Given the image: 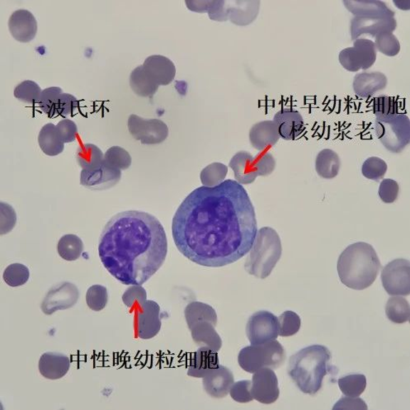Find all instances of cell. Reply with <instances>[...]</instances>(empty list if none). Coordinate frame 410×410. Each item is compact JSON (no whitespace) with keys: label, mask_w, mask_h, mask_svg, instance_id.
Wrapping results in <instances>:
<instances>
[{"label":"cell","mask_w":410,"mask_h":410,"mask_svg":"<svg viewBox=\"0 0 410 410\" xmlns=\"http://www.w3.org/2000/svg\"><path fill=\"white\" fill-rule=\"evenodd\" d=\"M108 293L102 285H93L86 293V303L93 311H101L106 308Z\"/></svg>","instance_id":"obj_45"},{"label":"cell","mask_w":410,"mask_h":410,"mask_svg":"<svg viewBox=\"0 0 410 410\" xmlns=\"http://www.w3.org/2000/svg\"><path fill=\"white\" fill-rule=\"evenodd\" d=\"M70 358L61 352H49L41 355L38 362L39 372L48 380H59L68 373Z\"/></svg>","instance_id":"obj_21"},{"label":"cell","mask_w":410,"mask_h":410,"mask_svg":"<svg viewBox=\"0 0 410 410\" xmlns=\"http://www.w3.org/2000/svg\"><path fill=\"white\" fill-rule=\"evenodd\" d=\"M135 323L140 339H153L159 333L162 325L159 305L154 300H147L143 305L138 306Z\"/></svg>","instance_id":"obj_14"},{"label":"cell","mask_w":410,"mask_h":410,"mask_svg":"<svg viewBox=\"0 0 410 410\" xmlns=\"http://www.w3.org/2000/svg\"><path fill=\"white\" fill-rule=\"evenodd\" d=\"M61 138L64 143L75 142L78 137V127L75 122L64 119L56 125Z\"/></svg>","instance_id":"obj_53"},{"label":"cell","mask_w":410,"mask_h":410,"mask_svg":"<svg viewBox=\"0 0 410 410\" xmlns=\"http://www.w3.org/2000/svg\"><path fill=\"white\" fill-rule=\"evenodd\" d=\"M394 4L398 9L401 10H409L410 9L409 1H394Z\"/></svg>","instance_id":"obj_57"},{"label":"cell","mask_w":410,"mask_h":410,"mask_svg":"<svg viewBox=\"0 0 410 410\" xmlns=\"http://www.w3.org/2000/svg\"><path fill=\"white\" fill-rule=\"evenodd\" d=\"M251 393L253 399L262 404H270L278 401V380L271 368L263 367L253 373Z\"/></svg>","instance_id":"obj_13"},{"label":"cell","mask_w":410,"mask_h":410,"mask_svg":"<svg viewBox=\"0 0 410 410\" xmlns=\"http://www.w3.org/2000/svg\"><path fill=\"white\" fill-rule=\"evenodd\" d=\"M341 160L338 153L331 149H322L315 159L316 173L325 179H333L338 176Z\"/></svg>","instance_id":"obj_28"},{"label":"cell","mask_w":410,"mask_h":410,"mask_svg":"<svg viewBox=\"0 0 410 410\" xmlns=\"http://www.w3.org/2000/svg\"><path fill=\"white\" fill-rule=\"evenodd\" d=\"M225 1H212L209 10V17L211 20L218 22H225L228 20V11Z\"/></svg>","instance_id":"obj_55"},{"label":"cell","mask_w":410,"mask_h":410,"mask_svg":"<svg viewBox=\"0 0 410 410\" xmlns=\"http://www.w3.org/2000/svg\"><path fill=\"white\" fill-rule=\"evenodd\" d=\"M212 1H186V4L191 11L209 12Z\"/></svg>","instance_id":"obj_56"},{"label":"cell","mask_w":410,"mask_h":410,"mask_svg":"<svg viewBox=\"0 0 410 410\" xmlns=\"http://www.w3.org/2000/svg\"><path fill=\"white\" fill-rule=\"evenodd\" d=\"M80 107L79 100L70 93H62L56 106V117L72 116Z\"/></svg>","instance_id":"obj_48"},{"label":"cell","mask_w":410,"mask_h":410,"mask_svg":"<svg viewBox=\"0 0 410 410\" xmlns=\"http://www.w3.org/2000/svg\"><path fill=\"white\" fill-rule=\"evenodd\" d=\"M168 240L162 224L140 211L120 212L102 232L98 254L103 266L124 285H142L162 267Z\"/></svg>","instance_id":"obj_2"},{"label":"cell","mask_w":410,"mask_h":410,"mask_svg":"<svg viewBox=\"0 0 410 410\" xmlns=\"http://www.w3.org/2000/svg\"><path fill=\"white\" fill-rule=\"evenodd\" d=\"M219 366L218 352L209 347H201L190 358L188 375L194 378H204Z\"/></svg>","instance_id":"obj_22"},{"label":"cell","mask_w":410,"mask_h":410,"mask_svg":"<svg viewBox=\"0 0 410 410\" xmlns=\"http://www.w3.org/2000/svg\"><path fill=\"white\" fill-rule=\"evenodd\" d=\"M107 165L118 170H126L131 167L132 159L125 149L120 147L109 148L105 154L103 159Z\"/></svg>","instance_id":"obj_38"},{"label":"cell","mask_w":410,"mask_h":410,"mask_svg":"<svg viewBox=\"0 0 410 410\" xmlns=\"http://www.w3.org/2000/svg\"><path fill=\"white\" fill-rule=\"evenodd\" d=\"M79 298V289L75 284L61 283L49 290L41 303V308L45 315H51L56 311L73 308Z\"/></svg>","instance_id":"obj_12"},{"label":"cell","mask_w":410,"mask_h":410,"mask_svg":"<svg viewBox=\"0 0 410 410\" xmlns=\"http://www.w3.org/2000/svg\"><path fill=\"white\" fill-rule=\"evenodd\" d=\"M130 85L140 97H152L157 93L159 85L144 71L143 65H139L130 75Z\"/></svg>","instance_id":"obj_32"},{"label":"cell","mask_w":410,"mask_h":410,"mask_svg":"<svg viewBox=\"0 0 410 410\" xmlns=\"http://www.w3.org/2000/svg\"><path fill=\"white\" fill-rule=\"evenodd\" d=\"M280 138L276 123L273 121L259 122L254 124L250 131L251 144L261 152L274 147Z\"/></svg>","instance_id":"obj_24"},{"label":"cell","mask_w":410,"mask_h":410,"mask_svg":"<svg viewBox=\"0 0 410 410\" xmlns=\"http://www.w3.org/2000/svg\"><path fill=\"white\" fill-rule=\"evenodd\" d=\"M335 409H367V404L362 399L358 397H345L340 399L336 403Z\"/></svg>","instance_id":"obj_54"},{"label":"cell","mask_w":410,"mask_h":410,"mask_svg":"<svg viewBox=\"0 0 410 410\" xmlns=\"http://www.w3.org/2000/svg\"><path fill=\"white\" fill-rule=\"evenodd\" d=\"M331 358L330 351L323 345L306 347L290 357L288 375L300 391L315 396L321 390L325 377L336 369Z\"/></svg>","instance_id":"obj_3"},{"label":"cell","mask_w":410,"mask_h":410,"mask_svg":"<svg viewBox=\"0 0 410 410\" xmlns=\"http://www.w3.org/2000/svg\"><path fill=\"white\" fill-rule=\"evenodd\" d=\"M349 11L358 18L386 19L394 18V12L387 5L382 1L367 0V1H356L347 0L342 2Z\"/></svg>","instance_id":"obj_25"},{"label":"cell","mask_w":410,"mask_h":410,"mask_svg":"<svg viewBox=\"0 0 410 410\" xmlns=\"http://www.w3.org/2000/svg\"><path fill=\"white\" fill-rule=\"evenodd\" d=\"M387 84V77L382 72H362L355 75L352 87L357 96L369 98L385 90Z\"/></svg>","instance_id":"obj_23"},{"label":"cell","mask_w":410,"mask_h":410,"mask_svg":"<svg viewBox=\"0 0 410 410\" xmlns=\"http://www.w3.org/2000/svg\"><path fill=\"white\" fill-rule=\"evenodd\" d=\"M228 167L221 163H212L202 169L200 174L201 184L205 186H216L226 180Z\"/></svg>","instance_id":"obj_37"},{"label":"cell","mask_w":410,"mask_h":410,"mask_svg":"<svg viewBox=\"0 0 410 410\" xmlns=\"http://www.w3.org/2000/svg\"><path fill=\"white\" fill-rule=\"evenodd\" d=\"M252 382L240 381L233 384L230 394L233 401L238 403H248L253 401L251 393Z\"/></svg>","instance_id":"obj_50"},{"label":"cell","mask_w":410,"mask_h":410,"mask_svg":"<svg viewBox=\"0 0 410 410\" xmlns=\"http://www.w3.org/2000/svg\"><path fill=\"white\" fill-rule=\"evenodd\" d=\"M377 51L374 41L358 38L354 41L352 48H347L340 51V63L349 72L367 70L375 64Z\"/></svg>","instance_id":"obj_8"},{"label":"cell","mask_w":410,"mask_h":410,"mask_svg":"<svg viewBox=\"0 0 410 410\" xmlns=\"http://www.w3.org/2000/svg\"><path fill=\"white\" fill-rule=\"evenodd\" d=\"M280 137L285 141H295L305 130L302 114L293 108H283L273 117Z\"/></svg>","instance_id":"obj_18"},{"label":"cell","mask_w":410,"mask_h":410,"mask_svg":"<svg viewBox=\"0 0 410 410\" xmlns=\"http://www.w3.org/2000/svg\"><path fill=\"white\" fill-rule=\"evenodd\" d=\"M254 166L258 176L271 174L276 168V160L271 153L261 152L253 157Z\"/></svg>","instance_id":"obj_49"},{"label":"cell","mask_w":410,"mask_h":410,"mask_svg":"<svg viewBox=\"0 0 410 410\" xmlns=\"http://www.w3.org/2000/svg\"><path fill=\"white\" fill-rule=\"evenodd\" d=\"M0 211H1V235L11 231L17 223L16 211L11 206L5 202L0 204Z\"/></svg>","instance_id":"obj_52"},{"label":"cell","mask_w":410,"mask_h":410,"mask_svg":"<svg viewBox=\"0 0 410 410\" xmlns=\"http://www.w3.org/2000/svg\"><path fill=\"white\" fill-rule=\"evenodd\" d=\"M246 335L251 345H261L276 340L279 335L277 316L266 310L254 313L248 320Z\"/></svg>","instance_id":"obj_11"},{"label":"cell","mask_w":410,"mask_h":410,"mask_svg":"<svg viewBox=\"0 0 410 410\" xmlns=\"http://www.w3.org/2000/svg\"><path fill=\"white\" fill-rule=\"evenodd\" d=\"M382 263L374 248L365 242H357L342 252L337 263L339 277L347 288L367 289L374 283Z\"/></svg>","instance_id":"obj_4"},{"label":"cell","mask_w":410,"mask_h":410,"mask_svg":"<svg viewBox=\"0 0 410 410\" xmlns=\"http://www.w3.org/2000/svg\"><path fill=\"white\" fill-rule=\"evenodd\" d=\"M376 49L387 56H396L401 51V43L392 33L379 34L375 38Z\"/></svg>","instance_id":"obj_44"},{"label":"cell","mask_w":410,"mask_h":410,"mask_svg":"<svg viewBox=\"0 0 410 410\" xmlns=\"http://www.w3.org/2000/svg\"><path fill=\"white\" fill-rule=\"evenodd\" d=\"M57 252L61 258L66 261H75L84 252V243L75 235H65L60 238L57 245Z\"/></svg>","instance_id":"obj_34"},{"label":"cell","mask_w":410,"mask_h":410,"mask_svg":"<svg viewBox=\"0 0 410 410\" xmlns=\"http://www.w3.org/2000/svg\"><path fill=\"white\" fill-rule=\"evenodd\" d=\"M62 90L58 87H51L41 92L38 106L49 117H56V106Z\"/></svg>","instance_id":"obj_41"},{"label":"cell","mask_w":410,"mask_h":410,"mask_svg":"<svg viewBox=\"0 0 410 410\" xmlns=\"http://www.w3.org/2000/svg\"><path fill=\"white\" fill-rule=\"evenodd\" d=\"M147 300V290L141 285H132L122 295V302L128 308H137Z\"/></svg>","instance_id":"obj_47"},{"label":"cell","mask_w":410,"mask_h":410,"mask_svg":"<svg viewBox=\"0 0 410 410\" xmlns=\"http://www.w3.org/2000/svg\"><path fill=\"white\" fill-rule=\"evenodd\" d=\"M382 283L391 295L406 297L410 294V263L407 259L397 258L383 268Z\"/></svg>","instance_id":"obj_9"},{"label":"cell","mask_w":410,"mask_h":410,"mask_svg":"<svg viewBox=\"0 0 410 410\" xmlns=\"http://www.w3.org/2000/svg\"><path fill=\"white\" fill-rule=\"evenodd\" d=\"M387 164L382 159L372 157L368 158L363 163L362 174L367 179L373 181H380L387 172Z\"/></svg>","instance_id":"obj_42"},{"label":"cell","mask_w":410,"mask_h":410,"mask_svg":"<svg viewBox=\"0 0 410 410\" xmlns=\"http://www.w3.org/2000/svg\"><path fill=\"white\" fill-rule=\"evenodd\" d=\"M184 316L189 329L201 321L211 322L215 326L217 325V315L215 309L205 303L199 302L189 303L184 310Z\"/></svg>","instance_id":"obj_31"},{"label":"cell","mask_w":410,"mask_h":410,"mask_svg":"<svg viewBox=\"0 0 410 410\" xmlns=\"http://www.w3.org/2000/svg\"><path fill=\"white\" fill-rule=\"evenodd\" d=\"M9 32L13 38L22 43L32 41L38 33V22L34 15L26 9L14 12L9 20Z\"/></svg>","instance_id":"obj_17"},{"label":"cell","mask_w":410,"mask_h":410,"mask_svg":"<svg viewBox=\"0 0 410 410\" xmlns=\"http://www.w3.org/2000/svg\"><path fill=\"white\" fill-rule=\"evenodd\" d=\"M30 272L28 267L22 263H13L4 270L3 278L11 288H18L28 282Z\"/></svg>","instance_id":"obj_39"},{"label":"cell","mask_w":410,"mask_h":410,"mask_svg":"<svg viewBox=\"0 0 410 410\" xmlns=\"http://www.w3.org/2000/svg\"><path fill=\"white\" fill-rule=\"evenodd\" d=\"M236 6L227 8L228 19L238 26L251 24L256 19L259 13V1L236 2Z\"/></svg>","instance_id":"obj_30"},{"label":"cell","mask_w":410,"mask_h":410,"mask_svg":"<svg viewBox=\"0 0 410 410\" xmlns=\"http://www.w3.org/2000/svg\"><path fill=\"white\" fill-rule=\"evenodd\" d=\"M121 170L111 168L105 162L95 170L83 169L80 173V184L90 190H106L112 188L120 182Z\"/></svg>","instance_id":"obj_15"},{"label":"cell","mask_w":410,"mask_h":410,"mask_svg":"<svg viewBox=\"0 0 410 410\" xmlns=\"http://www.w3.org/2000/svg\"><path fill=\"white\" fill-rule=\"evenodd\" d=\"M372 107L376 118L392 116L398 113V102L391 97L382 95L376 98Z\"/></svg>","instance_id":"obj_46"},{"label":"cell","mask_w":410,"mask_h":410,"mask_svg":"<svg viewBox=\"0 0 410 410\" xmlns=\"http://www.w3.org/2000/svg\"><path fill=\"white\" fill-rule=\"evenodd\" d=\"M235 383L233 372L229 368L220 365L202 378L204 391L212 398L222 399L230 393Z\"/></svg>","instance_id":"obj_19"},{"label":"cell","mask_w":410,"mask_h":410,"mask_svg":"<svg viewBox=\"0 0 410 410\" xmlns=\"http://www.w3.org/2000/svg\"><path fill=\"white\" fill-rule=\"evenodd\" d=\"M399 194V186L396 180L386 179L382 181L379 186L378 194L385 204H390L396 201Z\"/></svg>","instance_id":"obj_51"},{"label":"cell","mask_w":410,"mask_h":410,"mask_svg":"<svg viewBox=\"0 0 410 410\" xmlns=\"http://www.w3.org/2000/svg\"><path fill=\"white\" fill-rule=\"evenodd\" d=\"M387 318L394 324L406 323L410 318V306L408 300L401 295L388 300L386 306Z\"/></svg>","instance_id":"obj_35"},{"label":"cell","mask_w":410,"mask_h":410,"mask_svg":"<svg viewBox=\"0 0 410 410\" xmlns=\"http://www.w3.org/2000/svg\"><path fill=\"white\" fill-rule=\"evenodd\" d=\"M143 68L148 75L159 85H169L176 75V68L173 61L167 57L154 55L145 59Z\"/></svg>","instance_id":"obj_20"},{"label":"cell","mask_w":410,"mask_h":410,"mask_svg":"<svg viewBox=\"0 0 410 410\" xmlns=\"http://www.w3.org/2000/svg\"><path fill=\"white\" fill-rule=\"evenodd\" d=\"M285 360L284 347L277 340L243 347L238 356V365L248 373L256 372L263 367L278 369Z\"/></svg>","instance_id":"obj_6"},{"label":"cell","mask_w":410,"mask_h":410,"mask_svg":"<svg viewBox=\"0 0 410 410\" xmlns=\"http://www.w3.org/2000/svg\"><path fill=\"white\" fill-rule=\"evenodd\" d=\"M281 238L271 227H263L258 231L256 240L245 263L248 274L257 278L266 279L272 273L282 257Z\"/></svg>","instance_id":"obj_5"},{"label":"cell","mask_w":410,"mask_h":410,"mask_svg":"<svg viewBox=\"0 0 410 410\" xmlns=\"http://www.w3.org/2000/svg\"><path fill=\"white\" fill-rule=\"evenodd\" d=\"M38 144L43 153L48 157H56L63 152L65 143L62 141L56 126L48 123L41 129Z\"/></svg>","instance_id":"obj_29"},{"label":"cell","mask_w":410,"mask_h":410,"mask_svg":"<svg viewBox=\"0 0 410 410\" xmlns=\"http://www.w3.org/2000/svg\"><path fill=\"white\" fill-rule=\"evenodd\" d=\"M338 383L342 393L349 397H359L367 387V379L362 374L342 377L339 379Z\"/></svg>","instance_id":"obj_36"},{"label":"cell","mask_w":410,"mask_h":410,"mask_svg":"<svg viewBox=\"0 0 410 410\" xmlns=\"http://www.w3.org/2000/svg\"><path fill=\"white\" fill-rule=\"evenodd\" d=\"M215 328L216 326L211 322L201 321L195 324L189 330L191 338L197 346L209 347L218 352L221 349L222 340Z\"/></svg>","instance_id":"obj_27"},{"label":"cell","mask_w":410,"mask_h":410,"mask_svg":"<svg viewBox=\"0 0 410 410\" xmlns=\"http://www.w3.org/2000/svg\"><path fill=\"white\" fill-rule=\"evenodd\" d=\"M375 132L389 152L399 154L410 143V120L406 114L376 118Z\"/></svg>","instance_id":"obj_7"},{"label":"cell","mask_w":410,"mask_h":410,"mask_svg":"<svg viewBox=\"0 0 410 410\" xmlns=\"http://www.w3.org/2000/svg\"><path fill=\"white\" fill-rule=\"evenodd\" d=\"M75 157L83 169L92 171L100 167L105 159V154L97 145L88 143L77 149Z\"/></svg>","instance_id":"obj_33"},{"label":"cell","mask_w":410,"mask_h":410,"mask_svg":"<svg viewBox=\"0 0 410 410\" xmlns=\"http://www.w3.org/2000/svg\"><path fill=\"white\" fill-rule=\"evenodd\" d=\"M127 126L132 136L144 144H160L169 137L168 126L159 119H144L132 114Z\"/></svg>","instance_id":"obj_10"},{"label":"cell","mask_w":410,"mask_h":410,"mask_svg":"<svg viewBox=\"0 0 410 410\" xmlns=\"http://www.w3.org/2000/svg\"><path fill=\"white\" fill-rule=\"evenodd\" d=\"M397 28L394 18L373 19L354 17L351 21L350 32L352 41L362 36H371L376 38L379 34L392 33Z\"/></svg>","instance_id":"obj_16"},{"label":"cell","mask_w":410,"mask_h":410,"mask_svg":"<svg viewBox=\"0 0 410 410\" xmlns=\"http://www.w3.org/2000/svg\"><path fill=\"white\" fill-rule=\"evenodd\" d=\"M258 223L250 196L236 180L202 186L182 202L172 221L176 247L200 266H230L251 251Z\"/></svg>","instance_id":"obj_1"},{"label":"cell","mask_w":410,"mask_h":410,"mask_svg":"<svg viewBox=\"0 0 410 410\" xmlns=\"http://www.w3.org/2000/svg\"><path fill=\"white\" fill-rule=\"evenodd\" d=\"M43 90L41 87L32 80H25L15 88L14 95L21 102L35 105L38 103Z\"/></svg>","instance_id":"obj_40"},{"label":"cell","mask_w":410,"mask_h":410,"mask_svg":"<svg viewBox=\"0 0 410 410\" xmlns=\"http://www.w3.org/2000/svg\"><path fill=\"white\" fill-rule=\"evenodd\" d=\"M230 168L235 174L236 181L241 185L253 183L258 177L253 157L248 152H237L230 161Z\"/></svg>","instance_id":"obj_26"},{"label":"cell","mask_w":410,"mask_h":410,"mask_svg":"<svg viewBox=\"0 0 410 410\" xmlns=\"http://www.w3.org/2000/svg\"><path fill=\"white\" fill-rule=\"evenodd\" d=\"M278 320L279 335L282 337H290L298 333L302 325L300 316L294 311H285Z\"/></svg>","instance_id":"obj_43"}]
</instances>
